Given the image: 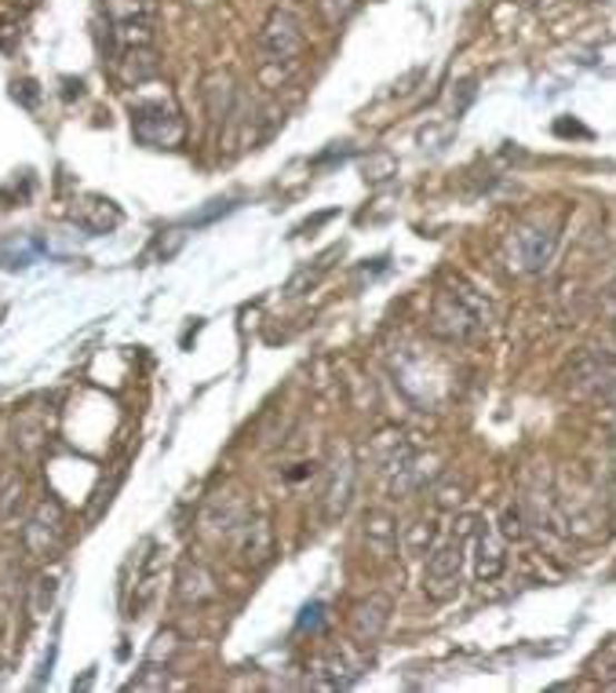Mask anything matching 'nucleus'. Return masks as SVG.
Masks as SVG:
<instances>
[{
  "instance_id": "obj_3",
  "label": "nucleus",
  "mask_w": 616,
  "mask_h": 693,
  "mask_svg": "<svg viewBox=\"0 0 616 693\" xmlns=\"http://www.w3.org/2000/svg\"><path fill=\"white\" fill-rule=\"evenodd\" d=\"M460 570H464V537L438 544L435 552L427 555L424 592L435 598V603H449V598L460 592Z\"/></svg>"
},
{
  "instance_id": "obj_1",
  "label": "nucleus",
  "mask_w": 616,
  "mask_h": 693,
  "mask_svg": "<svg viewBox=\"0 0 616 693\" xmlns=\"http://www.w3.org/2000/svg\"><path fill=\"white\" fill-rule=\"evenodd\" d=\"M489 325V307L470 293V289H445L435 296V307H430V329L441 339H453V344H467L485 333Z\"/></svg>"
},
{
  "instance_id": "obj_10",
  "label": "nucleus",
  "mask_w": 616,
  "mask_h": 693,
  "mask_svg": "<svg viewBox=\"0 0 616 693\" xmlns=\"http://www.w3.org/2000/svg\"><path fill=\"white\" fill-rule=\"evenodd\" d=\"M73 219L91 234H107V230H113L117 224H121V212H117V205L107 201V198H85L81 205L73 208Z\"/></svg>"
},
{
  "instance_id": "obj_11",
  "label": "nucleus",
  "mask_w": 616,
  "mask_h": 693,
  "mask_svg": "<svg viewBox=\"0 0 616 693\" xmlns=\"http://www.w3.org/2000/svg\"><path fill=\"white\" fill-rule=\"evenodd\" d=\"M365 541H369V547L379 558H390L395 555V544H398L395 518H390L387 512H369V518H365Z\"/></svg>"
},
{
  "instance_id": "obj_6",
  "label": "nucleus",
  "mask_w": 616,
  "mask_h": 693,
  "mask_svg": "<svg viewBox=\"0 0 616 693\" xmlns=\"http://www.w3.org/2000/svg\"><path fill=\"white\" fill-rule=\"evenodd\" d=\"M550 253H555V234L547 227H526L515 234L510 241V270L518 274H536L547 267Z\"/></svg>"
},
{
  "instance_id": "obj_17",
  "label": "nucleus",
  "mask_w": 616,
  "mask_h": 693,
  "mask_svg": "<svg viewBox=\"0 0 616 693\" xmlns=\"http://www.w3.org/2000/svg\"><path fill=\"white\" fill-rule=\"evenodd\" d=\"M504 541H515V537H521V515L515 512V507H507L504 512Z\"/></svg>"
},
{
  "instance_id": "obj_9",
  "label": "nucleus",
  "mask_w": 616,
  "mask_h": 693,
  "mask_svg": "<svg viewBox=\"0 0 616 693\" xmlns=\"http://www.w3.org/2000/svg\"><path fill=\"white\" fill-rule=\"evenodd\" d=\"M390 610H395V603H390L387 595H369L350 613V635L358 638V643H376V638L387 632Z\"/></svg>"
},
{
  "instance_id": "obj_7",
  "label": "nucleus",
  "mask_w": 616,
  "mask_h": 693,
  "mask_svg": "<svg viewBox=\"0 0 616 693\" xmlns=\"http://www.w3.org/2000/svg\"><path fill=\"white\" fill-rule=\"evenodd\" d=\"M238 562L245 570H264L267 562L274 558V529L264 515L256 518H241V529H238Z\"/></svg>"
},
{
  "instance_id": "obj_5",
  "label": "nucleus",
  "mask_w": 616,
  "mask_h": 693,
  "mask_svg": "<svg viewBox=\"0 0 616 693\" xmlns=\"http://www.w3.org/2000/svg\"><path fill=\"white\" fill-rule=\"evenodd\" d=\"M22 541L37 558H56L62 552V544H67V518H62V507L56 501L37 504L22 529Z\"/></svg>"
},
{
  "instance_id": "obj_12",
  "label": "nucleus",
  "mask_w": 616,
  "mask_h": 693,
  "mask_svg": "<svg viewBox=\"0 0 616 693\" xmlns=\"http://www.w3.org/2000/svg\"><path fill=\"white\" fill-rule=\"evenodd\" d=\"M179 598L182 603H193L201 606L208 603V598H216V584H212V573H208L205 566H182L179 573Z\"/></svg>"
},
{
  "instance_id": "obj_4",
  "label": "nucleus",
  "mask_w": 616,
  "mask_h": 693,
  "mask_svg": "<svg viewBox=\"0 0 616 693\" xmlns=\"http://www.w3.org/2000/svg\"><path fill=\"white\" fill-rule=\"evenodd\" d=\"M132 132L142 147H179L182 142V117L165 102H139L132 110Z\"/></svg>"
},
{
  "instance_id": "obj_19",
  "label": "nucleus",
  "mask_w": 616,
  "mask_h": 693,
  "mask_svg": "<svg viewBox=\"0 0 616 693\" xmlns=\"http://www.w3.org/2000/svg\"><path fill=\"white\" fill-rule=\"evenodd\" d=\"M609 435H613V442H616V424H613V430H609Z\"/></svg>"
},
{
  "instance_id": "obj_13",
  "label": "nucleus",
  "mask_w": 616,
  "mask_h": 693,
  "mask_svg": "<svg viewBox=\"0 0 616 693\" xmlns=\"http://www.w3.org/2000/svg\"><path fill=\"white\" fill-rule=\"evenodd\" d=\"M500 570H504V533L481 529L478 533V577L493 581V577H500Z\"/></svg>"
},
{
  "instance_id": "obj_8",
  "label": "nucleus",
  "mask_w": 616,
  "mask_h": 693,
  "mask_svg": "<svg viewBox=\"0 0 616 693\" xmlns=\"http://www.w3.org/2000/svg\"><path fill=\"white\" fill-rule=\"evenodd\" d=\"M350 493H354V461L350 453H336L329 471H325V489H321V501H325V518H339L347 512L350 504Z\"/></svg>"
},
{
  "instance_id": "obj_15",
  "label": "nucleus",
  "mask_w": 616,
  "mask_h": 693,
  "mask_svg": "<svg viewBox=\"0 0 616 693\" xmlns=\"http://www.w3.org/2000/svg\"><path fill=\"white\" fill-rule=\"evenodd\" d=\"M22 493H26V482L16 467L0 471V518H16L19 515V504H22Z\"/></svg>"
},
{
  "instance_id": "obj_2",
  "label": "nucleus",
  "mask_w": 616,
  "mask_h": 693,
  "mask_svg": "<svg viewBox=\"0 0 616 693\" xmlns=\"http://www.w3.org/2000/svg\"><path fill=\"white\" fill-rule=\"evenodd\" d=\"M259 51L270 67H292L304 51V22H299L296 11L288 8H274L264 30H259Z\"/></svg>"
},
{
  "instance_id": "obj_14",
  "label": "nucleus",
  "mask_w": 616,
  "mask_h": 693,
  "mask_svg": "<svg viewBox=\"0 0 616 693\" xmlns=\"http://www.w3.org/2000/svg\"><path fill=\"white\" fill-rule=\"evenodd\" d=\"M157 70H161V62H157V56L150 48H128L125 59H121V77L128 85H139V81H150V77H157Z\"/></svg>"
},
{
  "instance_id": "obj_18",
  "label": "nucleus",
  "mask_w": 616,
  "mask_h": 693,
  "mask_svg": "<svg viewBox=\"0 0 616 693\" xmlns=\"http://www.w3.org/2000/svg\"><path fill=\"white\" fill-rule=\"evenodd\" d=\"M304 613H307V617L299 621V627H318V624H321V613H325V606H321V603H314V606H307Z\"/></svg>"
},
{
  "instance_id": "obj_16",
  "label": "nucleus",
  "mask_w": 616,
  "mask_h": 693,
  "mask_svg": "<svg viewBox=\"0 0 616 693\" xmlns=\"http://www.w3.org/2000/svg\"><path fill=\"white\" fill-rule=\"evenodd\" d=\"M358 4H361V0H318L321 16H325V22H329V26H339Z\"/></svg>"
}]
</instances>
